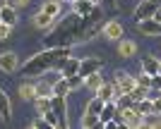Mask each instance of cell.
Returning <instances> with one entry per match:
<instances>
[{
  "mask_svg": "<svg viewBox=\"0 0 161 129\" xmlns=\"http://www.w3.org/2000/svg\"><path fill=\"white\" fill-rule=\"evenodd\" d=\"M135 108H137V112H140L142 117H147V115L154 112V101H152V98H144V101L135 103Z\"/></svg>",
  "mask_w": 161,
  "mask_h": 129,
  "instance_id": "cell-23",
  "label": "cell"
},
{
  "mask_svg": "<svg viewBox=\"0 0 161 129\" xmlns=\"http://www.w3.org/2000/svg\"><path fill=\"white\" fill-rule=\"evenodd\" d=\"M161 7V0H142L140 5L135 7V19H149V17H154V12Z\"/></svg>",
  "mask_w": 161,
  "mask_h": 129,
  "instance_id": "cell-3",
  "label": "cell"
},
{
  "mask_svg": "<svg viewBox=\"0 0 161 129\" xmlns=\"http://www.w3.org/2000/svg\"><path fill=\"white\" fill-rule=\"evenodd\" d=\"M43 120L48 122V127H53V129H58V127H60V117H58V112H55L53 108L48 110V112H43Z\"/></svg>",
  "mask_w": 161,
  "mask_h": 129,
  "instance_id": "cell-26",
  "label": "cell"
},
{
  "mask_svg": "<svg viewBox=\"0 0 161 129\" xmlns=\"http://www.w3.org/2000/svg\"><path fill=\"white\" fill-rule=\"evenodd\" d=\"M113 86H115V96L120 98L123 93H130L135 86H137V77H132V74H128V72H115V79H113ZM115 98V101H118Z\"/></svg>",
  "mask_w": 161,
  "mask_h": 129,
  "instance_id": "cell-2",
  "label": "cell"
},
{
  "mask_svg": "<svg viewBox=\"0 0 161 129\" xmlns=\"http://www.w3.org/2000/svg\"><path fill=\"white\" fill-rule=\"evenodd\" d=\"M154 112H156V115H161V96L154 101Z\"/></svg>",
  "mask_w": 161,
  "mask_h": 129,
  "instance_id": "cell-33",
  "label": "cell"
},
{
  "mask_svg": "<svg viewBox=\"0 0 161 129\" xmlns=\"http://www.w3.org/2000/svg\"><path fill=\"white\" fill-rule=\"evenodd\" d=\"M10 117H12V103H10V96L0 88V120L10 122Z\"/></svg>",
  "mask_w": 161,
  "mask_h": 129,
  "instance_id": "cell-14",
  "label": "cell"
},
{
  "mask_svg": "<svg viewBox=\"0 0 161 129\" xmlns=\"http://www.w3.org/2000/svg\"><path fill=\"white\" fill-rule=\"evenodd\" d=\"M17 93H19V98H22V101H34V98H36V84H31V82L19 84Z\"/></svg>",
  "mask_w": 161,
  "mask_h": 129,
  "instance_id": "cell-17",
  "label": "cell"
},
{
  "mask_svg": "<svg viewBox=\"0 0 161 129\" xmlns=\"http://www.w3.org/2000/svg\"><path fill=\"white\" fill-rule=\"evenodd\" d=\"M103 36L111 38V41H120V38H123V24H120V22H115V19L103 22Z\"/></svg>",
  "mask_w": 161,
  "mask_h": 129,
  "instance_id": "cell-8",
  "label": "cell"
},
{
  "mask_svg": "<svg viewBox=\"0 0 161 129\" xmlns=\"http://www.w3.org/2000/svg\"><path fill=\"white\" fill-rule=\"evenodd\" d=\"M67 82H70V86H72V91L75 88H80V86H84V77L77 72V74H72V77H67Z\"/></svg>",
  "mask_w": 161,
  "mask_h": 129,
  "instance_id": "cell-29",
  "label": "cell"
},
{
  "mask_svg": "<svg viewBox=\"0 0 161 129\" xmlns=\"http://www.w3.org/2000/svg\"><path fill=\"white\" fill-rule=\"evenodd\" d=\"M80 65H82V57H65L63 60V65H60V74L63 77H72V74H77L80 72Z\"/></svg>",
  "mask_w": 161,
  "mask_h": 129,
  "instance_id": "cell-10",
  "label": "cell"
},
{
  "mask_svg": "<svg viewBox=\"0 0 161 129\" xmlns=\"http://www.w3.org/2000/svg\"><path fill=\"white\" fill-rule=\"evenodd\" d=\"M31 22H34V27H36V29H46V31H48V29H51V27L55 24V17H51L48 12L39 10V12H36V14L31 17Z\"/></svg>",
  "mask_w": 161,
  "mask_h": 129,
  "instance_id": "cell-11",
  "label": "cell"
},
{
  "mask_svg": "<svg viewBox=\"0 0 161 129\" xmlns=\"http://www.w3.org/2000/svg\"><path fill=\"white\" fill-rule=\"evenodd\" d=\"M144 127H161V117H156V112L144 117Z\"/></svg>",
  "mask_w": 161,
  "mask_h": 129,
  "instance_id": "cell-30",
  "label": "cell"
},
{
  "mask_svg": "<svg viewBox=\"0 0 161 129\" xmlns=\"http://www.w3.org/2000/svg\"><path fill=\"white\" fill-rule=\"evenodd\" d=\"M36 96H53V82H39L36 84Z\"/></svg>",
  "mask_w": 161,
  "mask_h": 129,
  "instance_id": "cell-27",
  "label": "cell"
},
{
  "mask_svg": "<svg viewBox=\"0 0 161 129\" xmlns=\"http://www.w3.org/2000/svg\"><path fill=\"white\" fill-rule=\"evenodd\" d=\"M103 105H106V101H103L101 96H94V98L87 103V112H92V115H101Z\"/></svg>",
  "mask_w": 161,
  "mask_h": 129,
  "instance_id": "cell-22",
  "label": "cell"
},
{
  "mask_svg": "<svg viewBox=\"0 0 161 129\" xmlns=\"http://www.w3.org/2000/svg\"><path fill=\"white\" fill-rule=\"evenodd\" d=\"M130 98H132L135 103L144 101V98H149V88H144V86H135L132 91H130Z\"/></svg>",
  "mask_w": 161,
  "mask_h": 129,
  "instance_id": "cell-25",
  "label": "cell"
},
{
  "mask_svg": "<svg viewBox=\"0 0 161 129\" xmlns=\"http://www.w3.org/2000/svg\"><path fill=\"white\" fill-rule=\"evenodd\" d=\"M53 101V110L60 117V129H67L70 122H67V96H51Z\"/></svg>",
  "mask_w": 161,
  "mask_h": 129,
  "instance_id": "cell-5",
  "label": "cell"
},
{
  "mask_svg": "<svg viewBox=\"0 0 161 129\" xmlns=\"http://www.w3.org/2000/svg\"><path fill=\"white\" fill-rule=\"evenodd\" d=\"M12 5H14V7H27L29 0H12Z\"/></svg>",
  "mask_w": 161,
  "mask_h": 129,
  "instance_id": "cell-34",
  "label": "cell"
},
{
  "mask_svg": "<svg viewBox=\"0 0 161 129\" xmlns=\"http://www.w3.org/2000/svg\"><path fill=\"white\" fill-rule=\"evenodd\" d=\"M159 74H161V65H159Z\"/></svg>",
  "mask_w": 161,
  "mask_h": 129,
  "instance_id": "cell-37",
  "label": "cell"
},
{
  "mask_svg": "<svg viewBox=\"0 0 161 129\" xmlns=\"http://www.w3.org/2000/svg\"><path fill=\"white\" fill-rule=\"evenodd\" d=\"M101 67H103V60H99V57H82L80 74L87 79L89 74H94V72H101Z\"/></svg>",
  "mask_w": 161,
  "mask_h": 129,
  "instance_id": "cell-6",
  "label": "cell"
},
{
  "mask_svg": "<svg viewBox=\"0 0 161 129\" xmlns=\"http://www.w3.org/2000/svg\"><path fill=\"white\" fill-rule=\"evenodd\" d=\"M96 96H101L103 101H115L118 96H115V86H113V82H103V86L96 91Z\"/></svg>",
  "mask_w": 161,
  "mask_h": 129,
  "instance_id": "cell-20",
  "label": "cell"
},
{
  "mask_svg": "<svg viewBox=\"0 0 161 129\" xmlns=\"http://www.w3.org/2000/svg\"><path fill=\"white\" fill-rule=\"evenodd\" d=\"M70 55H72L70 46H51V48H46V50H41V53L31 55L19 67V72L24 77H39V74H43V72H48V69L60 67L63 60L70 57Z\"/></svg>",
  "mask_w": 161,
  "mask_h": 129,
  "instance_id": "cell-1",
  "label": "cell"
},
{
  "mask_svg": "<svg viewBox=\"0 0 161 129\" xmlns=\"http://www.w3.org/2000/svg\"><path fill=\"white\" fill-rule=\"evenodd\" d=\"M0 19L5 22V24H10V27H14V24H17V7H14L12 2H7L5 7H0Z\"/></svg>",
  "mask_w": 161,
  "mask_h": 129,
  "instance_id": "cell-15",
  "label": "cell"
},
{
  "mask_svg": "<svg viewBox=\"0 0 161 129\" xmlns=\"http://www.w3.org/2000/svg\"><path fill=\"white\" fill-rule=\"evenodd\" d=\"M115 115H118V103L115 101H106V105H103V110H101V127H108V122L111 120H115Z\"/></svg>",
  "mask_w": 161,
  "mask_h": 129,
  "instance_id": "cell-9",
  "label": "cell"
},
{
  "mask_svg": "<svg viewBox=\"0 0 161 129\" xmlns=\"http://www.w3.org/2000/svg\"><path fill=\"white\" fill-rule=\"evenodd\" d=\"M82 127H84V129H92V127H101V120H99V115H92V112H84V115H82Z\"/></svg>",
  "mask_w": 161,
  "mask_h": 129,
  "instance_id": "cell-24",
  "label": "cell"
},
{
  "mask_svg": "<svg viewBox=\"0 0 161 129\" xmlns=\"http://www.w3.org/2000/svg\"><path fill=\"white\" fill-rule=\"evenodd\" d=\"M17 69H19V57H17L12 50L0 53V72H5V74H14Z\"/></svg>",
  "mask_w": 161,
  "mask_h": 129,
  "instance_id": "cell-4",
  "label": "cell"
},
{
  "mask_svg": "<svg viewBox=\"0 0 161 129\" xmlns=\"http://www.w3.org/2000/svg\"><path fill=\"white\" fill-rule=\"evenodd\" d=\"M84 86H87L92 93H96V91L103 86V77H101V72H94V74H89L87 79H84Z\"/></svg>",
  "mask_w": 161,
  "mask_h": 129,
  "instance_id": "cell-19",
  "label": "cell"
},
{
  "mask_svg": "<svg viewBox=\"0 0 161 129\" xmlns=\"http://www.w3.org/2000/svg\"><path fill=\"white\" fill-rule=\"evenodd\" d=\"M7 5V0H0V7H5Z\"/></svg>",
  "mask_w": 161,
  "mask_h": 129,
  "instance_id": "cell-36",
  "label": "cell"
},
{
  "mask_svg": "<svg viewBox=\"0 0 161 129\" xmlns=\"http://www.w3.org/2000/svg\"><path fill=\"white\" fill-rule=\"evenodd\" d=\"M152 79H154L152 74H147V72H140V74H137V86L152 88Z\"/></svg>",
  "mask_w": 161,
  "mask_h": 129,
  "instance_id": "cell-28",
  "label": "cell"
},
{
  "mask_svg": "<svg viewBox=\"0 0 161 129\" xmlns=\"http://www.w3.org/2000/svg\"><path fill=\"white\" fill-rule=\"evenodd\" d=\"M34 108H36V112H39V115L48 112V110L53 108V101H51V96H36V98H34Z\"/></svg>",
  "mask_w": 161,
  "mask_h": 129,
  "instance_id": "cell-18",
  "label": "cell"
},
{
  "mask_svg": "<svg viewBox=\"0 0 161 129\" xmlns=\"http://www.w3.org/2000/svg\"><path fill=\"white\" fill-rule=\"evenodd\" d=\"M137 53V43L130 41V38H120L118 41V55H120L123 60H128V57H135Z\"/></svg>",
  "mask_w": 161,
  "mask_h": 129,
  "instance_id": "cell-12",
  "label": "cell"
},
{
  "mask_svg": "<svg viewBox=\"0 0 161 129\" xmlns=\"http://www.w3.org/2000/svg\"><path fill=\"white\" fill-rule=\"evenodd\" d=\"M154 19H156V22H161V7H159V10L154 12Z\"/></svg>",
  "mask_w": 161,
  "mask_h": 129,
  "instance_id": "cell-35",
  "label": "cell"
},
{
  "mask_svg": "<svg viewBox=\"0 0 161 129\" xmlns=\"http://www.w3.org/2000/svg\"><path fill=\"white\" fill-rule=\"evenodd\" d=\"M142 72H147V74L156 77L159 74V65H161V57H154V55H144L142 57Z\"/></svg>",
  "mask_w": 161,
  "mask_h": 129,
  "instance_id": "cell-13",
  "label": "cell"
},
{
  "mask_svg": "<svg viewBox=\"0 0 161 129\" xmlns=\"http://www.w3.org/2000/svg\"><path fill=\"white\" fill-rule=\"evenodd\" d=\"M72 93V86H70V82H67V77H58L53 82V96H70Z\"/></svg>",
  "mask_w": 161,
  "mask_h": 129,
  "instance_id": "cell-16",
  "label": "cell"
},
{
  "mask_svg": "<svg viewBox=\"0 0 161 129\" xmlns=\"http://www.w3.org/2000/svg\"><path fill=\"white\" fill-rule=\"evenodd\" d=\"M0 22H3V19H0Z\"/></svg>",
  "mask_w": 161,
  "mask_h": 129,
  "instance_id": "cell-38",
  "label": "cell"
},
{
  "mask_svg": "<svg viewBox=\"0 0 161 129\" xmlns=\"http://www.w3.org/2000/svg\"><path fill=\"white\" fill-rule=\"evenodd\" d=\"M152 88H159L161 91V74H156L154 79H152Z\"/></svg>",
  "mask_w": 161,
  "mask_h": 129,
  "instance_id": "cell-32",
  "label": "cell"
},
{
  "mask_svg": "<svg viewBox=\"0 0 161 129\" xmlns=\"http://www.w3.org/2000/svg\"><path fill=\"white\" fill-rule=\"evenodd\" d=\"M60 2H63V0H48V2H43V7H41V10L58 19V17H60V12H63V5H60Z\"/></svg>",
  "mask_w": 161,
  "mask_h": 129,
  "instance_id": "cell-21",
  "label": "cell"
},
{
  "mask_svg": "<svg viewBox=\"0 0 161 129\" xmlns=\"http://www.w3.org/2000/svg\"><path fill=\"white\" fill-rule=\"evenodd\" d=\"M10 34H12V27H10V24H5V22H0V41L10 38Z\"/></svg>",
  "mask_w": 161,
  "mask_h": 129,
  "instance_id": "cell-31",
  "label": "cell"
},
{
  "mask_svg": "<svg viewBox=\"0 0 161 129\" xmlns=\"http://www.w3.org/2000/svg\"><path fill=\"white\" fill-rule=\"evenodd\" d=\"M137 29H140L144 36H161V22H156L154 17L140 19V22H137Z\"/></svg>",
  "mask_w": 161,
  "mask_h": 129,
  "instance_id": "cell-7",
  "label": "cell"
}]
</instances>
